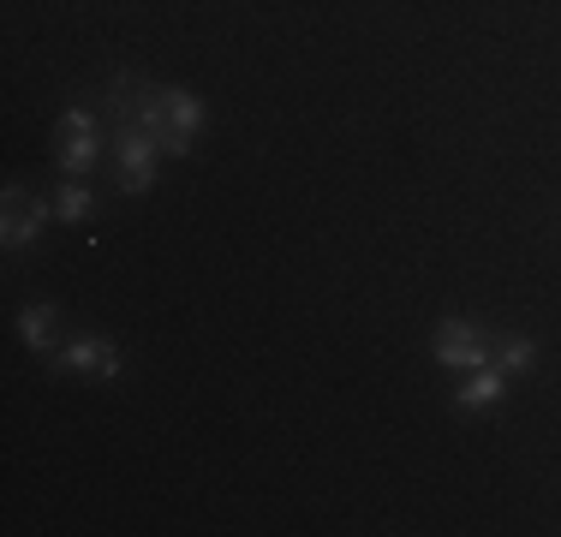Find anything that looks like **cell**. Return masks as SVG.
Segmentation results:
<instances>
[{
    "instance_id": "obj_1",
    "label": "cell",
    "mask_w": 561,
    "mask_h": 537,
    "mask_svg": "<svg viewBox=\"0 0 561 537\" xmlns=\"http://www.w3.org/2000/svg\"><path fill=\"white\" fill-rule=\"evenodd\" d=\"M114 102L138 107V119L131 126H144L156 138V150L162 156H185L197 144V132H204V102L192 96V90H162V84H144V78H114Z\"/></svg>"
},
{
    "instance_id": "obj_2",
    "label": "cell",
    "mask_w": 561,
    "mask_h": 537,
    "mask_svg": "<svg viewBox=\"0 0 561 537\" xmlns=\"http://www.w3.org/2000/svg\"><path fill=\"white\" fill-rule=\"evenodd\" d=\"M48 370L55 376H84V382H114L119 376V346L108 334H84L72 346H55L48 353Z\"/></svg>"
},
{
    "instance_id": "obj_3",
    "label": "cell",
    "mask_w": 561,
    "mask_h": 537,
    "mask_svg": "<svg viewBox=\"0 0 561 537\" xmlns=\"http://www.w3.org/2000/svg\"><path fill=\"white\" fill-rule=\"evenodd\" d=\"M96 156H102L96 114H90V107H66L60 114V168H66V180H84V173L96 168Z\"/></svg>"
},
{
    "instance_id": "obj_4",
    "label": "cell",
    "mask_w": 561,
    "mask_h": 537,
    "mask_svg": "<svg viewBox=\"0 0 561 537\" xmlns=\"http://www.w3.org/2000/svg\"><path fill=\"white\" fill-rule=\"evenodd\" d=\"M156 156H162V150H156V138H150L144 126H131V119H126V126L114 132L119 185H126L131 197H138V192H150V185H156Z\"/></svg>"
},
{
    "instance_id": "obj_5",
    "label": "cell",
    "mask_w": 561,
    "mask_h": 537,
    "mask_svg": "<svg viewBox=\"0 0 561 537\" xmlns=\"http://www.w3.org/2000/svg\"><path fill=\"white\" fill-rule=\"evenodd\" d=\"M48 209L36 192H24V185H7V209H0V239L7 245H31V239H43V227H48Z\"/></svg>"
},
{
    "instance_id": "obj_6",
    "label": "cell",
    "mask_w": 561,
    "mask_h": 537,
    "mask_svg": "<svg viewBox=\"0 0 561 537\" xmlns=\"http://www.w3.org/2000/svg\"><path fill=\"white\" fill-rule=\"evenodd\" d=\"M436 358H443L448 370H478L490 365V346H484V329L466 317H448L443 329H436Z\"/></svg>"
},
{
    "instance_id": "obj_7",
    "label": "cell",
    "mask_w": 561,
    "mask_h": 537,
    "mask_svg": "<svg viewBox=\"0 0 561 537\" xmlns=\"http://www.w3.org/2000/svg\"><path fill=\"white\" fill-rule=\"evenodd\" d=\"M502 388H507V376H502L496 365H478V370H466V382H460V395H454V407H460V412L496 407V400H502Z\"/></svg>"
},
{
    "instance_id": "obj_8",
    "label": "cell",
    "mask_w": 561,
    "mask_h": 537,
    "mask_svg": "<svg viewBox=\"0 0 561 537\" xmlns=\"http://www.w3.org/2000/svg\"><path fill=\"white\" fill-rule=\"evenodd\" d=\"M60 311L55 305H24L19 311V334H24V346H36V353H55L60 346Z\"/></svg>"
},
{
    "instance_id": "obj_9",
    "label": "cell",
    "mask_w": 561,
    "mask_h": 537,
    "mask_svg": "<svg viewBox=\"0 0 561 537\" xmlns=\"http://www.w3.org/2000/svg\"><path fill=\"white\" fill-rule=\"evenodd\" d=\"M90 209H96L90 185H84V180H66V185H60V197H55V215H60L66 227H78V221H90Z\"/></svg>"
},
{
    "instance_id": "obj_10",
    "label": "cell",
    "mask_w": 561,
    "mask_h": 537,
    "mask_svg": "<svg viewBox=\"0 0 561 537\" xmlns=\"http://www.w3.org/2000/svg\"><path fill=\"white\" fill-rule=\"evenodd\" d=\"M531 358H538V346H531V334H514V341H502L496 346V358H490V365H496L502 376H519L531 365Z\"/></svg>"
}]
</instances>
